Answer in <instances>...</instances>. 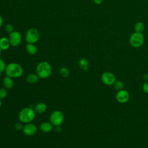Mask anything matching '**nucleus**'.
Listing matches in <instances>:
<instances>
[{
	"label": "nucleus",
	"mask_w": 148,
	"mask_h": 148,
	"mask_svg": "<svg viewBox=\"0 0 148 148\" xmlns=\"http://www.w3.org/2000/svg\"><path fill=\"white\" fill-rule=\"evenodd\" d=\"M5 72L6 76L12 79L18 78L23 74V69L20 64L16 62H11L6 65Z\"/></svg>",
	"instance_id": "1"
},
{
	"label": "nucleus",
	"mask_w": 148,
	"mask_h": 148,
	"mask_svg": "<svg viewBox=\"0 0 148 148\" xmlns=\"http://www.w3.org/2000/svg\"><path fill=\"white\" fill-rule=\"evenodd\" d=\"M36 113L34 109L31 107H27L22 109L18 114V119L21 123H31L35 119Z\"/></svg>",
	"instance_id": "2"
},
{
	"label": "nucleus",
	"mask_w": 148,
	"mask_h": 148,
	"mask_svg": "<svg viewBox=\"0 0 148 148\" xmlns=\"http://www.w3.org/2000/svg\"><path fill=\"white\" fill-rule=\"evenodd\" d=\"M36 71L39 78L46 79L50 76L52 72V68L48 62L41 61L37 65Z\"/></svg>",
	"instance_id": "3"
},
{
	"label": "nucleus",
	"mask_w": 148,
	"mask_h": 148,
	"mask_svg": "<svg viewBox=\"0 0 148 148\" xmlns=\"http://www.w3.org/2000/svg\"><path fill=\"white\" fill-rule=\"evenodd\" d=\"M145 41V37L142 33L135 32L132 33L129 39L130 44L134 48L141 47Z\"/></svg>",
	"instance_id": "4"
},
{
	"label": "nucleus",
	"mask_w": 148,
	"mask_h": 148,
	"mask_svg": "<svg viewBox=\"0 0 148 148\" xmlns=\"http://www.w3.org/2000/svg\"><path fill=\"white\" fill-rule=\"evenodd\" d=\"M25 38L27 43L35 44L39 40L40 33L38 29L30 28L26 32Z\"/></svg>",
	"instance_id": "5"
},
{
	"label": "nucleus",
	"mask_w": 148,
	"mask_h": 148,
	"mask_svg": "<svg viewBox=\"0 0 148 148\" xmlns=\"http://www.w3.org/2000/svg\"><path fill=\"white\" fill-rule=\"evenodd\" d=\"M64 120V115L60 110H55L53 112L50 116V122L55 127L61 125Z\"/></svg>",
	"instance_id": "6"
},
{
	"label": "nucleus",
	"mask_w": 148,
	"mask_h": 148,
	"mask_svg": "<svg viewBox=\"0 0 148 148\" xmlns=\"http://www.w3.org/2000/svg\"><path fill=\"white\" fill-rule=\"evenodd\" d=\"M102 82L106 86H113L116 80L115 75L109 71L104 72L101 77Z\"/></svg>",
	"instance_id": "7"
},
{
	"label": "nucleus",
	"mask_w": 148,
	"mask_h": 148,
	"mask_svg": "<svg viewBox=\"0 0 148 148\" xmlns=\"http://www.w3.org/2000/svg\"><path fill=\"white\" fill-rule=\"evenodd\" d=\"M8 39L10 45L13 47H16L21 43L22 36L20 32L17 31H13L12 32L9 34Z\"/></svg>",
	"instance_id": "8"
},
{
	"label": "nucleus",
	"mask_w": 148,
	"mask_h": 148,
	"mask_svg": "<svg viewBox=\"0 0 148 148\" xmlns=\"http://www.w3.org/2000/svg\"><path fill=\"white\" fill-rule=\"evenodd\" d=\"M116 99L120 103H125L130 99V94L125 90H121L117 91L116 94Z\"/></svg>",
	"instance_id": "9"
},
{
	"label": "nucleus",
	"mask_w": 148,
	"mask_h": 148,
	"mask_svg": "<svg viewBox=\"0 0 148 148\" xmlns=\"http://www.w3.org/2000/svg\"><path fill=\"white\" fill-rule=\"evenodd\" d=\"M38 128L35 124L28 123L25 124L23 128V132L24 135L27 136H32L35 135L37 132Z\"/></svg>",
	"instance_id": "10"
},
{
	"label": "nucleus",
	"mask_w": 148,
	"mask_h": 148,
	"mask_svg": "<svg viewBox=\"0 0 148 148\" xmlns=\"http://www.w3.org/2000/svg\"><path fill=\"white\" fill-rule=\"evenodd\" d=\"M39 129L42 132L48 133L53 130V125L49 121L42 122L39 125Z\"/></svg>",
	"instance_id": "11"
},
{
	"label": "nucleus",
	"mask_w": 148,
	"mask_h": 148,
	"mask_svg": "<svg viewBox=\"0 0 148 148\" xmlns=\"http://www.w3.org/2000/svg\"><path fill=\"white\" fill-rule=\"evenodd\" d=\"M47 105L44 102H39L38 103L34 108V109L36 113L42 114L46 112L47 110Z\"/></svg>",
	"instance_id": "12"
},
{
	"label": "nucleus",
	"mask_w": 148,
	"mask_h": 148,
	"mask_svg": "<svg viewBox=\"0 0 148 148\" xmlns=\"http://www.w3.org/2000/svg\"><path fill=\"white\" fill-rule=\"evenodd\" d=\"M10 43L9 39L6 37H2L0 39V47L2 50H6L10 47Z\"/></svg>",
	"instance_id": "13"
},
{
	"label": "nucleus",
	"mask_w": 148,
	"mask_h": 148,
	"mask_svg": "<svg viewBox=\"0 0 148 148\" xmlns=\"http://www.w3.org/2000/svg\"><path fill=\"white\" fill-rule=\"evenodd\" d=\"M27 53L30 55H35L38 51V48L35 44L27 43L25 46Z\"/></svg>",
	"instance_id": "14"
},
{
	"label": "nucleus",
	"mask_w": 148,
	"mask_h": 148,
	"mask_svg": "<svg viewBox=\"0 0 148 148\" xmlns=\"http://www.w3.org/2000/svg\"><path fill=\"white\" fill-rule=\"evenodd\" d=\"M3 85L6 89H10L13 86V81L12 77L9 76H5L3 79Z\"/></svg>",
	"instance_id": "15"
},
{
	"label": "nucleus",
	"mask_w": 148,
	"mask_h": 148,
	"mask_svg": "<svg viewBox=\"0 0 148 148\" xmlns=\"http://www.w3.org/2000/svg\"><path fill=\"white\" fill-rule=\"evenodd\" d=\"M39 76L37 74L35 73H30L27 76V81L28 83L31 84H34L38 82L39 80Z\"/></svg>",
	"instance_id": "16"
},
{
	"label": "nucleus",
	"mask_w": 148,
	"mask_h": 148,
	"mask_svg": "<svg viewBox=\"0 0 148 148\" xmlns=\"http://www.w3.org/2000/svg\"><path fill=\"white\" fill-rule=\"evenodd\" d=\"M79 67L84 71H87L88 69V62L85 58H82L78 62Z\"/></svg>",
	"instance_id": "17"
},
{
	"label": "nucleus",
	"mask_w": 148,
	"mask_h": 148,
	"mask_svg": "<svg viewBox=\"0 0 148 148\" xmlns=\"http://www.w3.org/2000/svg\"><path fill=\"white\" fill-rule=\"evenodd\" d=\"M135 32H141L144 31L145 29V25L143 22L142 21H138L137 23H135L134 27Z\"/></svg>",
	"instance_id": "18"
},
{
	"label": "nucleus",
	"mask_w": 148,
	"mask_h": 148,
	"mask_svg": "<svg viewBox=\"0 0 148 148\" xmlns=\"http://www.w3.org/2000/svg\"><path fill=\"white\" fill-rule=\"evenodd\" d=\"M113 86L114 88L116 90H117V91L123 90V88H124V83H123V82L122 81H121V80H116Z\"/></svg>",
	"instance_id": "19"
},
{
	"label": "nucleus",
	"mask_w": 148,
	"mask_h": 148,
	"mask_svg": "<svg viewBox=\"0 0 148 148\" xmlns=\"http://www.w3.org/2000/svg\"><path fill=\"white\" fill-rule=\"evenodd\" d=\"M60 74L62 77H67L69 75L68 69H67L66 67H61L60 69Z\"/></svg>",
	"instance_id": "20"
},
{
	"label": "nucleus",
	"mask_w": 148,
	"mask_h": 148,
	"mask_svg": "<svg viewBox=\"0 0 148 148\" xmlns=\"http://www.w3.org/2000/svg\"><path fill=\"white\" fill-rule=\"evenodd\" d=\"M8 95V91L7 89L4 88H0V99H3L7 97Z\"/></svg>",
	"instance_id": "21"
},
{
	"label": "nucleus",
	"mask_w": 148,
	"mask_h": 148,
	"mask_svg": "<svg viewBox=\"0 0 148 148\" xmlns=\"http://www.w3.org/2000/svg\"><path fill=\"white\" fill-rule=\"evenodd\" d=\"M5 30L6 32L10 34V33L14 31L13 30V26L10 24H7L5 26Z\"/></svg>",
	"instance_id": "22"
},
{
	"label": "nucleus",
	"mask_w": 148,
	"mask_h": 148,
	"mask_svg": "<svg viewBox=\"0 0 148 148\" xmlns=\"http://www.w3.org/2000/svg\"><path fill=\"white\" fill-rule=\"evenodd\" d=\"M6 67V63L2 59L0 58V72L2 73L3 72H5Z\"/></svg>",
	"instance_id": "23"
},
{
	"label": "nucleus",
	"mask_w": 148,
	"mask_h": 148,
	"mask_svg": "<svg viewBox=\"0 0 148 148\" xmlns=\"http://www.w3.org/2000/svg\"><path fill=\"white\" fill-rule=\"evenodd\" d=\"M142 90L144 92L148 94V80H146L142 85Z\"/></svg>",
	"instance_id": "24"
},
{
	"label": "nucleus",
	"mask_w": 148,
	"mask_h": 148,
	"mask_svg": "<svg viewBox=\"0 0 148 148\" xmlns=\"http://www.w3.org/2000/svg\"><path fill=\"white\" fill-rule=\"evenodd\" d=\"M14 127L17 130H23V126L22 125L21 123H16L14 124Z\"/></svg>",
	"instance_id": "25"
},
{
	"label": "nucleus",
	"mask_w": 148,
	"mask_h": 148,
	"mask_svg": "<svg viewBox=\"0 0 148 148\" xmlns=\"http://www.w3.org/2000/svg\"><path fill=\"white\" fill-rule=\"evenodd\" d=\"M55 131L57 132H60L61 131V128L60 127V125H58V126H56L55 127Z\"/></svg>",
	"instance_id": "26"
},
{
	"label": "nucleus",
	"mask_w": 148,
	"mask_h": 148,
	"mask_svg": "<svg viewBox=\"0 0 148 148\" xmlns=\"http://www.w3.org/2000/svg\"><path fill=\"white\" fill-rule=\"evenodd\" d=\"M93 1L96 5H100L102 2V0H93Z\"/></svg>",
	"instance_id": "27"
},
{
	"label": "nucleus",
	"mask_w": 148,
	"mask_h": 148,
	"mask_svg": "<svg viewBox=\"0 0 148 148\" xmlns=\"http://www.w3.org/2000/svg\"><path fill=\"white\" fill-rule=\"evenodd\" d=\"M3 20L2 17L1 16V15H0V28L2 27V24H3Z\"/></svg>",
	"instance_id": "28"
},
{
	"label": "nucleus",
	"mask_w": 148,
	"mask_h": 148,
	"mask_svg": "<svg viewBox=\"0 0 148 148\" xmlns=\"http://www.w3.org/2000/svg\"><path fill=\"white\" fill-rule=\"evenodd\" d=\"M143 78L145 80H148V74H145L143 76Z\"/></svg>",
	"instance_id": "29"
},
{
	"label": "nucleus",
	"mask_w": 148,
	"mask_h": 148,
	"mask_svg": "<svg viewBox=\"0 0 148 148\" xmlns=\"http://www.w3.org/2000/svg\"><path fill=\"white\" fill-rule=\"evenodd\" d=\"M1 106H2V99H0V108H1Z\"/></svg>",
	"instance_id": "30"
},
{
	"label": "nucleus",
	"mask_w": 148,
	"mask_h": 148,
	"mask_svg": "<svg viewBox=\"0 0 148 148\" xmlns=\"http://www.w3.org/2000/svg\"><path fill=\"white\" fill-rule=\"evenodd\" d=\"M1 51H2V50H1V47H0V55H1Z\"/></svg>",
	"instance_id": "31"
},
{
	"label": "nucleus",
	"mask_w": 148,
	"mask_h": 148,
	"mask_svg": "<svg viewBox=\"0 0 148 148\" xmlns=\"http://www.w3.org/2000/svg\"><path fill=\"white\" fill-rule=\"evenodd\" d=\"M1 73H2L0 72V77H1Z\"/></svg>",
	"instance_id": "32"
}]
</instances>
